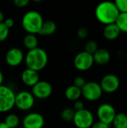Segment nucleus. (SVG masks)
Returning a JSON list of instances; mask_svg holds the SVG:
<instances>
[{"label": "nucleus", "mask_w": 127, "mask_h": 128, "mask_svg": "<svg viewBox=\"0 0 127 128\" xmlns=\"http://www.w3.org/2000/svg\"><path fill=\"white\" fill-rule=\"evenodd\" d=\"M9 35V28L5 26L4 22H0V43L4 41Z\"/></svg>", "instance_id": "nucleus-25"}, {"label": "nucleus", "mask_w": 127, "mask_h": 128, "mask_svg": "<svg viewBox=\"0 0 127 128\" xmlns=\"http://www.w3.org/2000/svg\"><path fill=\"white\" fill-rule=\"evenodd\" d=\"M112 124L114 128H127V114L124 112L117 113Z\"/></svg>", "instance_id": "nucleus-20"}, {"label": "nucleus", "mask_w": 127, "mask_h": 128, "mask_svg": "<svg viewBox=\"0 0 127 128\" xmlns=\"http://www.w3.org/2000/svg\"><path fill=\"white\" fill-rule=\"evenodd\" d=\"M26 68L34 71L42 70L47 65L49 57L47 52L42 48L37 47L34 50H28L24 58Z\"/></svg>", "instance_id": "nucleus-2"}, {"label": "nucleus", "mask_w": 127, "mask_h": 128, "mask_svg": "<svg viewBox=\"0 0 127 128\" xmlns=\"http://www.w3.org/2000/svg\"><path fill=\"white\" fill-rule=\"evenodd\" d=\"M121 34V31L115 23L105 26L103 28V36L109 40H116Z\"/></svg>", "instance_id": "nucleus-16"}, {"label": "nucleus", "mask_w": 127, "mask_h": 128, "mask_svg": "<svg viewBox=\"0 0 127 128\" xmlns=\"http://www.w3.org/2000/svg\"><path fill=\"white\" fill-rule=\"evenodd\" d=\"M115 24L121 32L127 33V13H120Z\"/></svg>", "instance_id": "nucleus-21"}, {"label": "nucleus", "mask_w": 127, "mask_h": 128, "mask_svg": "<svg viewBox=\"0 0 127 128\" xmlns=\"http://www.w3.org/2000/svg\"><path fill=\"white\" fill-rule=\"evenodd\" d=\"M4 24L5 25V26L7 27V28H8L9 29L10 28H12L13 26V25H14V21H13V19H11V18H7V19H5L4 20Z\"/></svg>", "instance_id": "nucleus-32"}, {"label": "nucleus", "mask_w": 127, "mask_h": 128, "mask_svg": "<svg viewBox=\"0 0 127 128\" xmlns=\"http://www.w3.org/2000/svg\"><path fill=\"white\" fill-rule=\"evenodd\" d=\"M4 58L6 63L10 67L15 68L21 64L24 61L25 56L20 49L17 47H12L7 51Z\"/></svg>", "instance_id": "nucleus-13"}, {"label": "nucleus", "mask_w": 127, "mask_h": 128, "mask_svg": "<svg viewBox=\"0 0 127 128\" xmlns=\"http://www.w3.org/2000/svg\"><path fill=\"white\" fill-rule=\"evenodd\" d=\"M119 14L120 12L113 2H103L98 4L95 9L97 20L105 26L115 23Z\"/></svg>", "instance_id": "nucleus-1"}, {"label": "nucleus", "mask_w": 127, "mask_h": 128, "mask_svg": "<svg viewBox=\"0 0 127 128\" xmlns=\"http://www.w3.org/2000/svg\"><path fill=\"white\" fill-rule=\"evenodd\" d=\"M98 49H99V47H98L97 43L94 40H88L85 44L84 51L93 56V54H94Z\"/></svg>", "instance_id": "nucleus-24"}, {"label": "nucleus", "mask_w": 127, "mask_h": 128, "mask_svg": "<svg viewBox=\"0 0 127 128\" xmlns=\"http://www.w3.org/2000/svg\"><path fill=\"white\" fill-rule=\"evenodd\" d=\"M14 92L7 86H0V113L10 111L15 106Z\"/></svg>", "instance_id": "nucleus-4"}, {"label": "nucleus", "mask_w": 127, "mask_h": 128, "mask_svg": "<svg viewBox=\"0 0 127 128\" xmlns=\"http://www.w3.org/2000/svg\"><path fill=\"white\" fill-rule=\"evenodd\" d=\"M3 81H4V76H3L2 72L0 70V86H1V85H2Z\"/></svg>", "instance_id": "nucleus-34"}, {"label": "nucleus", "mask_w": 127, "mask_h": 128, "mask_svg": "<svg viewBox=\"0 0 127 128\" xmlns=\"http://www.w3.org/2000/svg\"><path fill=\"white\" fill-rule=\"evenodd\" d=\"M31 94L34 98L44 100L51 96L52 94V86L47 81H39L33 87H31Z\"/></svg>", "instance_id": "nucleus-11"}, {"label": "nucleus", "mask_w": 127, "mask_h": 128, "mask_svg": "<svg viewBox=\"0 0 127 128\" xmlns=\"http://www.w3.org/2000/svg\"><path fill=\"white\" fill-rule=\"evenodd\" d=\"M64 96L68 100L75 102L82 97V90L73 85L70 86L65 89Z\"/></svg>", "instance_id": "nucleus-17"}, {"label": "nucleus", "mask_w": 127, "mask_h": 128, "mask_svg": "<svg viewBox=\"0 0 127 128\" xmlns=\"http://www.w3.org/2000/svg\"><path fill=\"white\" fill-rule=\"evenodd\" d=\"M45 124L43 116L38 112H30L22 119L23 128H43Z\"/></svg>", "instance_id": "nucleus-12"}, {"label": "nucleus", "mask_w": 127, "mask_h": 128, "mask_svg": "<svg viewBox=\"0 0 127 128\" xmlns=\"http://www.w3.org/2000/svg\"><path fill=\"white\" fill-rule=\"evenodd\" d=\"M85 83H86L85 80L82 76H76L73 80V86H76V87H78L79 88H82L85 86Z\"/></svg>", "instance_id": "nucleus-27"}, {"label": "nucleus", "mask_w": 127, "mask_h": 128, "mask_svg": "<svg viewBox=\"0 0 127 128\" xmlns=\"http://www.w3.org/2000/svg\"><path fill=\"white\" fill-rule=\"evenodd\" d=\"M81 90L82 96H83L85 100L91 102H94L100 100L103 93L100 83L94 81L86 82Z\"/></svg>", "instance_id": "nucleus-5"}, {"label": "nucleus", "mask_w": 127, "mask_h": 128, "mask_svg": "<svg viewBox=\"0 0 127 128\" xmlns=\"http://www.w3.org/2000/svg\"><path fill=\"white\" fill-rule=\"evenodd\" d=\"M85 109V104L82 101V100H76L75 101L74 103V105H73V110L76 112V111H79V110H82Z\"/></svg>", "instance_id": "nucleus-30"}, {"label": "nucleus", "mask_w": 127, "mask_h": 128, "mask_svg": "<svg viewBox=\"0 0 127 128\" xmlns=\"http://www.w3.org/2000/svg\"><path fill=\"white\" fill-rule=\"evenodd\" d=\"M117 112L115 107L109 104L100 105L97 110V116L100 122L111 125Z\"/></svg>", "instance_id": "nucleus-8"}, {"label": "nucleus", "mask_w": 127, "mask_h": 128, "mask_svg": "<svg viewBox=\"0 0 127 128\" xmlns=\"http://www.w3.org/2000/svg\"><path fill=\"white\" fill-rule=\"evenodd\" d=\"M29 1L28 0H14L13 1V4H15L16 7L17 8H25L26 7L28 4H29Z\"/></svg>", "instance_id": "nucleus-29"}, {"label": "nucleus", "mask_w": 127, "mask_h": 128, "mask_svg": "<svg viewBox=\"0 0 127 128\" xmlns=\"http://www.w3.org/2000/svg\"><path fill=\"white\" fill-rule=\"evenodd\" d=\"M94 62L100 64V65H105L108 64L111 60V54L109 50L99 48L94 54H93Z\"/></svg>", "instance_id": "nucleus-15"}, {"label": "nucleus", "mask_w": 127, "mask_h": 128, "mask_svg": "<svg viewBox=\"0 0 127 128\" xmlns=\"http://www.w3.org/2000/svg\"></svg>", "instance_id": "nucleus-36"}, {"label": "nucleus", "mask_w": 127, "mask_h": 128, "mask_svg": "<svg viewBox=\"0 0 127 128\" xmlns=\"http://www.w3.org/2000/svg\"><path fill=\"white\" fill-rule=\"evenodd\" d=\"M4 122L10 128H16L19 124V118L16 114H8L5 117Z\"/></svg>", "instance_id": "nucleus-22"}, {"label": "nucleus", "mask_w": 127, "mask_h": 128, "mask_svg": "<svg viewBox=\"0 0 127 128\" xmlns=\"http://www.w3.org/2000/svg\"><path fill=\"white\" fill-rule=\"evenodd\" d=\"M23 45L28 50H34L38 47V38L36 34H27L23 38Z\"/></svg>", "instance_id": "nucleus-19"}, {"label": "nucleus", "mask_w": 127, "mask_h": 128, "mask_svg": "<svg viewBox=\"0 0 127 128\" xmlns=\"http://www.w3.org/2000/svg\"><path fill=\"white\" fill-rule=\"evenodd\" d=\"M91 128H110V125L98 121L97 122H94Z\"/></svg>", "instance_id": "nucleus-31"}, {"label": "nucleus", "mask_w": 127, "mask_h": 128, "mask_svg": "<svg viewBox=\"0 0 127 128\" xmlns=\"http://www.w3.org/2000/svg\"><path fill=\"white\" fill-rule=\"evenodd\" d=\"M43 22V18L38 11L28 10L23 15L21 23L27 34H39Z\"/></svg>", "instance_id": "nucleus-3"}, {"label": "nucleus", "mask_w": 127, "mask_h": 128, "mask_svg": "<svg viewBox=\"0 0 127 128\" xmlns=\"http://www.w3.org/2000/svg\"><path fill=\"white\" fill-rule=\"evenodd\" d=\"M4 20V15L3 12L0 10V22H3Z\"/></svg>", "instance_id": "nucleus-33"}, {"label": "nucleus", "mask_w": 127, "mask_h": 128, "mask_svg": "<svg viewBox=\"0 0 127 128\" xmlns=\"http://www.w3.org/2000/svg\"><path fill=\"white\" fill-rule=\"evenodd\" d=\"M57 29L56 23L52 20L44 21L38 34L42 36H49L53 34Z\"/></svg>", "instance_id": "nucleus-18"}, {"label": "nucleus", "mask_w": 127, "mask_h": 128, "mask_svg": "<svg viewBox=\"0 0 127 128\" xmlns=\"http://www.w3.org/2000/svg\"><path fill=\"white\" fill-rule=\"evenodd\" d=\"M121 82L118 76L112 74L105 75L100 83L103 92L107 94H112L117 92L120 87Z\"/></svg>", "instance_id": "nucleus-10"}, {"label": "nucleus", "mask_w": 127, "mask_h": 128, "mask_svg": "<svg viewBox=\"0 0 127 128\" xmlns=\"http://www.w3.org/2000/svg\"><path fill=\"white\" fill-rule=\"evenodd\" d=\"M73 122L77 128H91L94 123V117L90 110L85 108L75 112Z\"/></svg>", "instance_id": "nucleus-6"}, {"label": "nucleus", "mask_w": 127, "mask_h": 128, "mask_svg": "<svg viewBox=\"0 0 127 128\" xmlns=\"http://www.w3.org/2000/svg\"><path fill=\"white\" fill-rule=\"evenodd\" d=\"M21 80L25 86L33 87L37 82L40 81V76L38 72L28 68H25L21 74Z\"/></svg>", "instance_id": "nucleus-14"}, {"label": "nucleus", "mask_w": 127, "mask_h": 128, "mask_svg": "<svg viewBox=\"0 0 127 128\" xmlns=\"http://www.w3.org/2000/svg\"><path fill=\"white\" fill-rule=\"evenodd\" d=\"M35 98L31 92L22 91L15 96V106L22 111H28L34 105Z\"/></svg>", "instance_id": "nucleus-7"}, {"label": "nucleus", "mask_w": 127, "mask_h": 128, "mask_svg": "<svg viewBox=\"0 0 127 128\" xmlns=\"http://www.w3.org/2000/svg\"><path fill=\"white\" fill-rule=\"evenodd\" d=\"M94 63L93 56L85 51H82L76 54L73 59L74 67L80 71L88 70L92 68Z\"/></svg>", "instance_id": "nucleus-9"}, {"label": "nucleus", "mask_w": 127, "mask_h": 128, "mask_svg": "<svg viewBox=\"0 0 127 128\" xmlns=\"http://www.w3.org/2000/svg\"><path fill=\"white\" fill-rule=\"evenodd\" d=\"M75 112L76 111L73 108H65L62 110L61 113V118L65 122H71L73 120Z\"/></svg>", "instance_id": "nucleus-23"}, {"label": "nucleus", "mask_w": 127, "mask_h": 128, "mask_svg": "<svg viewBox=\"0 0 127 128\" xmlns=\"http://www.w3.org/2000/svg\"><path fill=\"white\" fill-rule=\"evenodd\" d=\"M77 37L80 39H85L88 35V30L85 27H81L77 30Z\"/></svg>", "instance_id": "nucleus-28"}, {"label": "nucleus", "mask_w": 127, "mask_h": 128, "mask_svg": "<svg viewBox=\"0 0 127 128\" xmlns=\"http://www.w3.org/2000/svg\"><path fill=\"white\" fill-rule=\"evenodd\" d=\"M0 128H10L4 122H0Z\"/></svg>", "instance_id": "nucleus-35"}, {"label": "nucleus", "mask_w": 127, "mask_h": 128, "mask_svg": "<svg viewBox=\"0 0 127 128\" xmlns=\"http://www.w3.org/2000/svg\"><path fill=\"white\" fill-rule=\"evenodd\" d=\"M115 4L120 13H127V0H116Z\"/></svg>", "instance_id": "nucleus-26"}]
</instances>
